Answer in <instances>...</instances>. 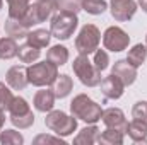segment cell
Here are the masks:
<instances>
[{
  "mask_svg": "<svg viewBox=\"0 0 147 145\" xmlns=\"http://www.w3.org/2000/svg\"><path fill=\"white\" fill-rule=\"evenodd\" d=\"M70 113L77 119H82L87 125H96L101 116H103V109L101 106L92 101L87 94H79L75 96L70 103Z\"/></svg>",
  "mask_w": 147,
  "mask_h": 145,
  "instance_id": "cell-1",
  "label": "cell"
},
{
  "mask_svg": "<svg viewBox=\"0 0 147 145\" xmlns=\"http://www.w3.org/2000/svg\"><path fill=\"white\" fill-rule=\"evenodd\" d=\"M77 26H79L77 14H69V12H60V10H58V12L51 17L50 33H51L53 38L65 41V39H69L70 36H74Z\"/></svg>",
  "mask_w": 147,
  "mask_h": 145,
  "instance_id": "cell-2",
  "label": "cell"
},
{
  "mask_svg": "<svg viewBox=\"0 0 147 145\" xmlns=\"http://www.w3.org/2000/svg\"><path fill=\"white\" fill-rule=\"evenodd\" d=\"M58 77V67L55 63H51L50 60L41 62V63H33L31 67H28V79L29 84L36 85V87H46L51 85Z\"/></svg>",
  "mask_w": 147,
  "mask_h": 145,
  "instance_id": "cell-3",
  "label": "cell"
},
{
  "mask_svg": "<svg viewBox=\"0 0 147 145\" xmlns=\"http://www.w3.org/2000/svg\"><path fill=\"white\" fill-rule=\"evenodd\" d=\"M74 73L86 87H98L101 84V72L94 67V63L87 58V55H79L72 63Z\"/></svg>",
  "mask_w": 147,
  "mask_h": 145,
  "instance_id": "cell-4",
  "label": "cell"
},
{
  "mask_svg": "<svg viewBox=\"0 0 147 145\" xmlns=\"http://www.w3.org/2000/svg\"><path fill=\"white\" fill-rule=\"evenodd\" d=\"M45 125H46V128L55 132L58 137H69L77 130L75 116H69L63 111H53V109L48 111V114L45 118Z\"/></svg>",
  "mask_w": 147,
  "mask_h": 145,
  "instance_id": "cell-5",
  "label": "cell"
},
{
  "mask_svg": "<svg viewBox=\"0 0 147 145\" xmlns=\"http://www.w3.org/2000/svg\"><path fill=\"white\" fill-rule=\"evenodd\" d=\"M101 41V33L94 24H86L82 26V29L79 31V34L75 38V50L79 51V55H91L98 50Z\"/></svg>",
  "mask_w": 147,
  "mask_h": 145,
  "instance_id": "cell-6",
  "label": "cell"
},
{
  "mask_svg": "<svg viewBox=\"0 0 147 145\" xmlns=\"http://www.w3.org/2000/svg\"><path fill=\"white\" fill-rule=\"evenodd\" d=\"M57 9V0H45V2H34L29 5L28 12L24 14V17L21 19L28 28H33L36 24L45 22L51 14L53 10Z\"/></svg>",
  "mask_w": 147,
  "mask_h": 145,
  "instance_id": "cell-7",
  "label": "cell"
},
{
  "mask_svg": "<svg viewBox=\"0 0 147 145\" xmlns=\"http://www.w3.org/2000/svg\"><path fill=\"white\" fill-rule=\"evenodd\" d=\"M103 44L106 50H110L113 53H120L123 50L128 48L130 44V36L118 26H110L105 34H103Z\"/></svg>",
  "mask_w": 147,
  "mask_h": 145,
  "instance_id": "cell-8",
  "label": "cell"
},
{
  "mask_svg": "<svg viewBox=\"0 0 147 145\" xmlns=\"http://www.w3.org/2000/svg\"><path fill=\"white\" fill-rule=\"evenodd\" d=\"M110 12L115 21L128 22L137 12V2L135 0H111Z\"/></svg>",
  "mask_w": 147,
  "mask_h": 145,
  "instance_id": "cell-9",
  "label": "cell"
},
{
  "mask_svg": "<svg viewBox=\"0 0 147 145\" xmlns=\"http://www.w3.org/2000/svg\"><path fill=\"white\" fill-rule=\"evenodd\" d=\"M5 80H7V85L14 91H24L29 84V79H28V67L24 65H14L10 67L7 73H5Z\"/></svg>",
  "mask_w": 147,
  "mask_h": 145,
  "instance_id": "cell-10",
  "label": "cell"
},
{
  "mask_svg": "<svg viewBox=\"0 0 147 145\" xmlns=\"http://www.w3.org/2000/svg\"><path fill=\"white\" fill-rule=\"evenodd\" d=\"M101 92L106 99H120L125 92V84L121 82L120 77H116L115 73H110L108 77H105L101 80Z\"/></svg>",
  "mask_w": 147,
  "mask_h": 145,
  "instance_id": "cell-11",
  "label": "cell"
},
{
  "mask_svg": "<svg viewBox=\"0 0 147 145\" xmlns=\"http://www.w3.org/2000/svg\"><path fill=\"white\" fill-rule=\"evenodd\" d=\"M101 121L108 126V128H116V130H121L125 132L127 130V118H125V113L120 108H108L103 111V116H101Z\"/></svg>",
  "mask_w": 147,
  "mask_h": 145,
  "instance_id": "cell-12",
  "label": "cell"
},
{
  "mask_svg": "<svg viewBox=\"0 0 147 145\" xmlns=\"http://www.w3.org/2000/svg\"><path fill=\"white\" fill-rule=\"evenodd\" d=\"M111 73H115L116 77H120L125 85H132L137 80V67H134L132 63H128L127 58L115 62V65L111 68Z\"/></svg>",
  "mask_w": 147,
  "mask_h": 145,
  "instance_id": "cell-13",
  "label": "cell"
},
{
  "mask_svg": "<svg viewBox=\"0 0 147 145\" xmlns=\"http://www.w3.org/2000/svg\"><path fill=\"white\" fill-rule=\"evenodd\" d=\"M125 133H128V137L137 142V144H147V121L144 119H132L128 125H127V130Z\"/></svg>",
  "mask_w": 147,
  "mask_h": 145,
  "instance_id": "cell-14",
  "label": "cell"
},
{
  "mask_svg": "<svg viewBox=\"0 0 147 145\" xmlns=\"http://www.w3.org/2000/svg\"><path fill=\"white\" fill-rule=\"evenodd\" d=\"M55 94H53V91L50 89H43V91H38L36 94H34V99H33V104H34V108L39 111V113H48V111H51L53 106H55Z\"/></svg>",
  "mask_w": 147,
  "mask_h": 145,
  "instance_id": "cell-15",
  "label": "cell"
},
{
  "mask_svg": "<svg viewBox=\"0 0 147 145\" xmlns=\"http://www.w3.org/2000/svg\"><path fill=\"white\" fill-rule=\"evenodd\" d=\"M29 33V28L21 21V19H16V17H7L5 21V34L12 39H22V38L28 36Z\"/></svg>",
  "mask_w": 147,
  "mask_h": 145,
  "instance_id": "cell-16",
  "label": "cell"
},
{
  "mask_svg": "<svg viewBox=\"0 0 147 145\" xmlns=\"http://www.w3.org/2000/svg\"><path fill=\"white\" fill-rule=\"evenodd\" d=\"M72 89H74L72 77H69V75H65V73L58 75V77H57V80L51 84V91H53L55 97H58V99L67 97V96L72 92Z\"/></svg>",
  "mask_w": 147,
  "mask_h": 145,
  "instance_id": "cell-17",
  "label": "cell"
},
{
  "mask_svg": "<svg viewBox=\"0 0 147 145\" xmlns=\"http://www.w3.org/2000/svg\"><path fill=\"white\" fill-rule=\"evenodd\" d=\"M98 137H99V128H98L96 125H89V126H86V128H82V130L79 132V135L74 138V144L92 145V144L98 142Z\"/></svg>",
  "mask_w": 147,
  "mask_h": 145,
  "instance_id": "cell-18",
  "label": "cell"
},
{
  "mask_svg": "<svg viewBox=\"0 0 147 145\" xmlns=\"http://www.w3.org/2000/svg\"><path fill=\"white\" fill-rule=\"evenodd\" d=\"M46 60H50L51 63H55L57 67H62L69 62V50L63 44H55L48 50L46 53Z\"/></svg>",
  "mask_w": 147,
  "mask_h": 145,
  "instance_id": "cell-19",
  "label": "cell"
},
{
  "mask_svg": "<svg viewBox=\"0 0 147 145\" xmlns=\"http://www.w3.org/2000/svg\"><path fill=\"white\" fill-rule=\"evenodd\" d=\"M123 135H125V132H121V130H116V128H106L103 133L99 132L98 144H105V145H121V144H123Z\"/></svg>",
  "mask_w": 147,
  "mask_h": 145,
  "instance_id": "cell-20",
  "label": "cell"
},
{
  "mask_svg": "<svg viewBox=\"0 0 147 145\" xmlns=\"http://www.w3.org/2000/svg\"><path fill=\"white\" fill-rule=\"evenodd\" d=\"M28 43L36 46V48H46L50 44V39H51V33L46 31V29H34V31H29L28 33Z\"/></svg>",
  "mask_w": 147,
  "mask_h": 145,
  "instance_id": "cell-21",
  "label": "cell"
},
{
  "mask_svg": "<svg viewBox=\"0 0 147 145\" xmlns=\"http://www.w3.org/2000/svg\"><path fill=\"white\" fill-rule=\"evenodd\" d=\"M19 46L12 38H0V60H12L17 56Z\"/></svg>",
  "mask_w": 147,
  "mask_h": 145,
  "instance_id": "cell-22",
  "label": "cell"
},
{
  "mask_svg": "<svg viewBox=\"0 0 147 145\" xmlns=\"http://www.w3.org/2000/svg\"><path fill=\"white\" fill-rule=\"evenodd\" d=\"M39 55H41V48H36L29 43L19 46V51H17V56L22 63H34L39 58Z\"/></svg>",
  "mask_w": 147,
  "mask_h": 145,
  "instance_id": "cell-23",
  "label": "cell"
},
{
  "mask_svg": "<svg viewBox=\"0 0 147 145\" xmlns=\"http://www.w3.org/2000/svg\"><path fill=\"white\" fill-rule=\"evenodd\" d=\"M146 58H147V46L146 44L139 43V44H135V46H132V48L128 50L127 60H128V63H132L134 67H140V65L146 62Z\"/></svg>",
  "mask_w": 147,
  "mask_h": 145,
  "instance_id": "cell-24",
  "label": "cell"
},
{
  "mask_svg": "<svg viewBox=\"0 0 147 145\" xmlns=\"http://www.w3.org/2000/svg\"><path fill=\"white\" fill-rule=\"evenodd\" d=\"M7 3H9V17L16 19H22L31 5L29 0H7Z\"/></svg>",
  "mask_w": 147,
  "mask_h": 145,
  "instance_id": "cell-25",
  "label": "cell"
},
{
  "mask_svg": "<svg viewBox=\"0 0 147 145\" xmlns=\"http://www.w3.org/2000/svg\"><path fill=\"white\" fill-rule=\"evenodd\" d=\"M106 9V0H82V10H86L91 15H101Z\"/></svg>",
  "mask_w": 147,
  "mask_h": 145,
  "instance_id": "cell-26",
  "label": "cell"
},
{
  "mask_svg": "<svg viewBox=\"0 0 147 145\" xmlns=\"http://www.w3.org/2000/svg\"><path fill=\"white\" fill-rule=\"evenodd\" d=\"M0 144L2 145H22L24 137L16 130H2L0 132Z\"/></svg>",
  "mask_w": 147,
  "mask_h": 145,
  "instance_id": "cell-27",
  "label": "cell"
},
{
  "mask_svg": "<svg viewBox=\"0 0 147 145\" xmlns=\"http://www.w3.org/2000/svg\"><path fill=\"white\" fill-rule=\"evenodd\" d=\"M29 111H31V109H29L28 101H26L24 97H21V96L14 97V99H12V104H10V108H9L10 116H22V114H28Z\"/></svg>",
  "mask_w": 147,
  "mask_h": 145,
  "instance_id": "cell-28",
  "label": "cell"
},
{
  "mask_svg": "<svg viewBox=\"0 0 147 145\" xmlns=\"http://www.w3.org/2000/svg\"><path fill=\"white\" fill-rule=\"evenodd\" d=\"M57 10L79 14L82 10V0H57Z\"/></svg>",
  "mask_w": 147,
  "mask_h": 145,
  "instance_id": "cell-29",
  "label": "cell"
},
{
  "mask_svg": "<svg viewBox=\"0 0 147 145\" xmlns=\"http://www.w3.org/2000/svg\"><path fill=\"white\" fill-rule=\"evenodd\" d=\"M10 123L19 130L31 128L34 123V114H33V111H29L28 114H22V116H10Z\"/></svg>",
  "mask_w": 147,
  "mask_h": 145,
  "instance_id": "cell-30",
  "label": "cell"
},
{
  "mask_svg": "<svg viewBox=\"0 0 147 145\" xmlns=\"http://www.w3.org/2000/svg\"><path fill=\"white\" fill-rule=\"evenodd\" d=\"M92 63H94V67H96L99 72L106 70L108 65H110V56H108V53H106L105 50H96V51H94V60H92Z\"/></svg>",
  "mask_w": 147,
  "mask_h": 145,
  "instance_id": "cell-31",
  "label": "cell"
},
{
  "mask_svg": "<svg viewBox=\"0 0 147 145\" xmlns=\"http://www.w3.org/2000/svg\"><path fill=\"white\" fill-rule=\"evenodd\" d=\"M12 99H14L12 91H10V89H9L3 82H0V108L9 111L10 104H12Z\"/></svg>",
  "mask_w": 147,
  "mask_h": 145,
  "instance_id": "cell-32",
  "label": "cell"
},
{
  "mask_svg": "<svg viewBox=\"0 0 147 145\" xmlns=\"http://www.w3.org/2000/svg\"><path fill=\"white\" fill-rule=\"evenodd\" d=\"M132 116L135 119H144L147 121V101H139L132 108Z\"/></svg>",
  "mask_w": 147,
  "mask_h": 145,
  "instance_id": "cell-33",
  "label": "cell"
},
{
  "mask_svg": "<svg viewBox=\"0 0 147 145\" xmlns=\"http://www.w3.org/2000/svg\"><path fill=\"white\" fill-rule=\"evenodd\" d=\"M41 142H55V144H62V140L60 138H53V137H48V135H38L36 138H34V144H41Z\"/></svg>",
  "mask_w": 147,
  "mask_h": 145,
  "instance_id": "cell-34",
  "label": "cell"
},
{
  "mask_svg": "<svg viewBox=\"0 0 147 145\" xmlns=\"http://www.w3.org/2000/svg\"><path fill=\"white\" fill-rule=\"evenodd\" d=\"M5 109L0 108V132L3 130V125H5V113H3Z\"/></svg>",
  "mask_w": 147,
  "mask_h": 145,
  "instance_id": "cell-35",
  "label": "cell"
},
{
  "mask_svg": "<svg viewBox=\"0 0 147 145\" xmlns=\"http://www.w3.org/2000/svg\"><path fill=\"white\" fill-rule=\"evenodd\" d=\"M139 5L142 7V10L147 14V0H139Z\"/></svg>",
  "mask_w": 147,
  "mask_h": 145,
  "instance_id": "cell-36",
  "label": "cell"
},
{
  "mask_svg": "<svg viewBox=\"0 0 147 145\" xmlns=\"http://www.w3.org/2000/svg\"><path fill=\"white\" fill-rule=\"evenodd\" d=\"M2 7H3V0H0V10H2Z\"/></svg>",
  "mask_w": 147,
  "mask_h": 145,
  "instance_id": "cell-37",
  "label": "cell"
},
{
  "mask_svg": "<svg viewBox=\"0 0 147 145\" xmlns=\"http://www.w3.org/2000/svg\"><path fill=\"white\" fill-rule=\"evenodd\" d=\"M34 2H45V0H34Z\"/></svg>",
  "mask_w": 147,
  "mask_h": 145,
  "instance_id": "cell-38",
  "label": "cell"
},
{
  "mask_svg": "<svg viewBox=\"0 0 147 145\" xmlns=\"http://www.w3.org/2000/svg\"><path fill=\"white\" fill-rule=\"evenodd\" d=\"M146 46H147V34H146Z\"/></svg>",
  "mask_w": 147,
  "mask_h": 145,
  "instance_id": "cell-39",
  "label": "cell"
}]
</instances>
